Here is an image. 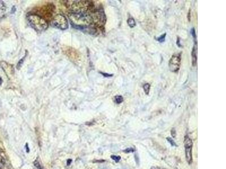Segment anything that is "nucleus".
<instances>
[{"instance_id":"nucleus-1","label":"nucleus","mask_w":226,"mask_h":169,"mask_svg":"<svg viewBox=\"0 0 226 169\" xmlns=\"http://www.w3.org/2000/svg\"><path fill=\"white\" fill-rule=\"evenodd\" d=\"M72 26L78 29H86L93 22V18L86 12L71 13L69 14Z\"/></svg>"},{"instance_id":"nucleus-2","label":"nucleus","mask_w":226,"mask_h":169,"mask_svg":"<svg viewBox=\"0 0 226 169\" xmlns=\"http://www.w3.org/2000/svg\"><path fill=\"white\" fill-rule=\"evenodd\" d=\"M27 19L31 27L38 32H42L48 28V24L47 22L38 15H30L27 17Z\"/></svg>"},{"instance_id":"nucleus-3","label":"nucleus","mask_w":226,"mask_h":169,"mask_svg":"<svg viewBox=\"0 0 226 169\" xmlns=\"http://www.w3.org/2000/svg\"><path fill=\"white\" fill-rule=\"evenodd\" d=\"M52 24L54 27L62 30L66 29L69 27L67 19L65 16L61 14H58L53 18Z\"/></svg>"},{"instance_id":"nucleus-4","label":"nucleus","mask_w":226,"mask_h":169,"mask_svg":"<svg viewBox=\"0 0 226 169\" xmlns=\"http://www.w3.org/2000/svg\"><path fill=\"white\" fill-rule=\"evenodd\" d=\"M193 143L192 141L188 137H186L184 140V145H185V157L187 162L189 164H191L192 162V149Z\"/></svg>"},{"instance_id":"nucleus-5","label":"nucleus","mask_w":226,"mask_h":169,"mask_svg":"<svg viewBox=\"0 0 226 169\" xmlns=\"http://www.w3.org/2000/svg\"><path fill=\"white\" fill-rule=\"evenodd\" d=\"M181 63V57L180 54L172 56L169 62V68L171 71L176 72L179 70Z\"/></svg>"},{"instance_id":"nucleus-6","label":"nucleus","mask_w":226,"mask_h":169,"mask_svg":"<svg viewBox=\"0 0 226 169\" xmlns=\"http://www.w3.org/2000/svg\"><path fill=\"white\" fill-rule=\"evenodd\" d=\"M192 64L195 66L197 63V46H194L192 51Z\"/></svg>"},{"instance_id":"nucleus-7","label":"nucleus","mask_w":226,"mask_h":169,"mask_svg":"<svg viewBox=\"0 0 226 169\" xmlns=\"http://www.w3.org/2000/svg\"><path fill=\"white\" fill-rule=\"evenodd\" d=\"M127 23H128V26H129L131 28H133V27H135V26H136V22H135V20H134L133 18H129V19H128V20H127Z\"/></svg>"},{"instance_id":"nucleus-8","label":"nucleus","mask_w":226,"mask_h":169,"mask_svg":"<svg viewBox=\"0 0 226 169\" xmlns=\"http://www.w3.org/2000/svg\"><path fill=\"white\" fill-rule=\"evenodd\" d=\"M150 85L149 84H144L143 86L144 90L145 93H146V94H147V95L149 94V93L150 91Z\"/></svg>"},{"instance_id":"nucleus-9","label":"nucleus","mask_w":226,"mask_h":169,"mask_svg":"<svg viewBox=\"0 0 226 169\" xmlns=\"http://www.w3.org/2000/svg\"><path fill=\"white\" fill-rule=\"evenodd\" d=\"M123 101V98L120 95H118L115 97V101L117 104H120V103H122Z\"/></svg>"},{"instance_id":"nucleus-10","label":"nucleus","mask_w":226,"mask_h":169,"mask_svg":"<svg viewBox=\"0 0 226 169\" xmlns=\"http://www.w3.org/2000/svg\"><path fill=\"white\" fill-rule=\"evenodd\" d=\"M5 164V158L0 155V169H2Z\"/></svg>"},{"instance_id":"nucleus-11","label":"nucleus","mask_w":226,"mask_h":169,"mask_svg":"<svg viewBox=\"0 0 226 169\" xmlns=\"http://www.w3.org/2000/svg\"><path fill=\"white\" fill-rule=\"evenodd\" d=\"M166 33H164L163 34H162V35H161L159 37H158V41H159V42H161V43H162V42H164L165 41V37H166Z\"/></svg>"},{"instance_id":"nucleus-12","label":"nucleus","mask_w":226,"mask_h":169,"mask_svg":"<svg viewBox=\"0 0 226 169\" xmlns=\"http://www.w3.org/2000/svg\"><path fill=\"white\" fill-rule=\"evenodd\" d=\"M111 158L113 159L114 161H115L116 162H119V160H120V158H121L120 156H119V155H112L111 156Z\"/></svg>"},{"instance_id":"nucleus-13","label":"nucleus","mask_w":226,"mask_h":169,"mask_svg":"<svg viewBox=\"0 0 226 169\" xmlns=\"http://www.w3.org/2000/svg\"><path fill=\"white\" fill-rule=\"evenodd\" d=\"M34 165H35V166L36 167L37 169H42V166H41V165H40V162H39L37 160H36L35 161Z\"/></svg>"},{"instance_id":"nucleus-14","label":"nucleus","mask_w":226,"mask_h":169,"mask_svg":"<svg viewBox=\"0 0 226 169\" xmlns=\"http://www.w3.org/2000/svg\"><path fill=\"white\" fill-rule=\"evenodd\" d=\"M6 5H5L4 2L3 1H0V9H1L3 11H5V10H6Z\"/></svg>"},{"instance_id":"nucleus-15","label":"nucleus","mask_w":226,"mask_h":169,"mask_svg":"<svg viewBox=\"0 0 226 169\" xmlns=\"http://www.w3.org/2000/svg\"><path fill=\"white\" fill-rule=\"evenodd\" d=\"M167 140L169 141V142L171 144L172 146H176V144L175 143L174 141L172 139V138L168 137V138H167Z\"/></svg>"},{"instance_id":"nucleus-16","label":"nucleus","mask_w":226,"mask_h":169,"mask_svg":"<svg viewBox=\"0 0 226 169\" xmlns=\"http://www.w3.org/2000/svg\"><path fill=\"white\" fill-rule=\"evenodd\" d=\"M25 57L26 56H25L23 59H22L20 61H19V62L18 63V66H17V68H18V69H19V68H20V67L22 66V63H23V60H24V59H25Z\"/></svg>"},{"instance_id":"nucleus-17","label":"nucleus","mask_w":226,"mask_h":169,"mask_svg":"<svg viewBox=\"0 0 226 169\" xmlns=\"http://www.w3.org/2000/svg\"><path fill=\"white\" fill-rule=\"evenodd\" d=\"M124 152H126V153L133 152H134V149H133V148H127L126 149H125V150L124 151Z\"/></svg>"},{"instance_id":"nucleus-18","label":"nucleus","mask_w":226,"mask_h":169,"mask_svg":"<svg viewBox=\"0 0 226 169\" xmlns=\"http://www.w3.org/2000/svg\"><path fill=\"white\" fill-rule=\"evenodd\" d=\"M191 33H192V34L193 37L194 38H196V32H195V29H194V28H192V30H191Z\"/></svg>"},{"instance_id":"nucleus-19","label":"nucleus","mask_w":226,"mask_h":169,"mask_svg":"<svg viewBox=\"0 0 226 169\" xmlns=\"http://www.w3.org/2000/svg\"><path fill=\"white\" fill-rule=\"evenodd\" d=\"M171 135H172V136L174 138L175 137L176 131H175V130L174 128H173V129L171 130Z\"/></svg>"},{"instance_id":"nucleus-20","label":"nucleus","mask_w":226,"mask_h":169,"mask_svg":"<svg viewBox=\"0 0 226 169\" xmlns=\"http://www.w3.org/2000/svg\"><path fill=\"white\" fill-rule=\"evenodd\" d=\"M71 162H72V160H70V159L68 160L67 161V165H70V164L71 163Z\"/></svg>"},{"instance_id":"nucleus-21","label":"nucleus","mask_w":226,"mask_h":169,"mask_svg":"<svg viewBox=\"0 0 226 169\" xmlns=\"http://www.w3.org/2000/svg\"><path fill=\"white\" fill-rule=\"evenodd\" d=\"M26 151H27V152H29V148H28V144H26Z\"/></svg>"},{"instance_id":"nucleus-22","label":"nucleus","mask_w":226,"mask_h":169,"mask_svg":"<svg viewBox=\"0 0 226 169\" xmlns=\"http://www.w3.org/2000/svg\"><path fill=\"white\" fill-rule=\"evenodd\" d=\"M2 80L1 77H0V86H1V84H2Z\"/></svg>"}]
</instances>
